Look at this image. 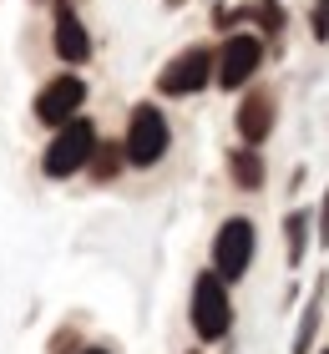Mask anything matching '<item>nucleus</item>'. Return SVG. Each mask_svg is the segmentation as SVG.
I'll list each match as a JSON object with an SVG mask.
<instances>
[{
    "label": "nucleus",
    "mask_w": 329,
    "mask_h": 354,
    "mask_svg": "<svg viewBox=\"0 0 329 354\" xmlns=\"http://www.w3.org/2000/svg\"><path fill=\"white\" fill-rule=\"evenodd\" d=\"M122 157L127 162H137V167H152L168 157L172 147V132H168V117H162L157 106H137L132 111V122H127V142H122Z\"/></svg>",
    "instance_id": "obj_1"
},
{
    "label": "nucleus",
    "mask_w": 329,
    "mask_h": 354,
    "mask_svg": "<svg viewBox=\"0 0 329 354\" xmlns=\"http://www.w3.org/2000/svg\"><path fill=\"white\" fill-rule=\"evenodd\" d=\"M228 324H233V304H228V288L218 273H203V279L193 283V329L197 339H223Z\"/></svg>",
    "instance_id": "obj_2"
},
{
    "label": "nucleus",
    "mask_w": 329,
    "mask_h": 354,
    "mask_svg": "<svg viewBox=\"0 0 329 354\" xmlns=\"http://www.w3.org/2000/svg\"><path fill=\"white\" fill-rule=\"evenodd\" d=\"M91 147H96V132H91V122H81V117H71V122H61V132H56V142L46 147V177H71V172H81L91 162Z\"/></svg>",
    "instance_id": "obj_3"
},
{
    "label": "nucleus",
    "mask_w": 329,
    "mask_h": 354,
    "mask_svg": "<svg viewBox=\"0 0 329 354\" xmlns=\"http://www.w3.org/2000/svg\"><path fill=\"white\" fill-rule=\"evenodd\" d=\"M249 263H254V223L228 218L213 238V268H218V279H243Z\"/></svg>",
    "instance_id": "obj_4"
},
{
    "label": "nucleus",
    "mask_w": 329,
    "mask_h": 354,
    "mask_svg": "<svg viewBox=\"0 0 329 354\" xmlns=\"http://www.w3.org/2000/svg\"><path fill=\"white\" fill-rule=\"evenodd\" d=\"M81 102H87V82H81V76H56V82L41 86V96H36V117L46 127H61V122L76 117Z\"/></svg>",
    "instance_id": "obj_5"
},
{
    "label": "nucleus",
    "mask_w": 329,
    "mask_h": 354,
    "mask_svg": "<svg viewBox=\"0 0 329 354\" xmlns=\"http://www.w3.org/2000/svg\"><path fill=\"white\" fill-rule=\"evenodd\" d=\"M263 66V46H258V36H233L218 51V86H243V82H254V71Z\"/></svg>",
    "instance_id": "obj_6"
},
{
    "label": "nucleus",
    "mask_w": 329,
    "mask_h": 354,
    "mask_svg": "<svg viewBox=\"0 0 329 354\" xmlns=\"http://www.w3.org/2000/svg\"><path fill=\"white\" fill-rule=\"evenodd\" d=\"M208 76H213V56L203 51V46H193V51H183L168 71L157 76V86L168 96H193L197 86H208Z\"/></svg>",
    "instance_id": "obj_7"
},
{
    "label": "nucleus",
    "mask_w": 329,
    "mask_h": 354,
    "mask_svg": "<svg viewBox=\"0 0 329 354\" xmlns=\"http://www.w3.org/2000/svg\"><path fill=\"white\" fill-rule=\"evenodd\" d=\"M269 132H274V96L269 91H254L249 102L238 106V137L249 142V147H258Z\"/></svg>",
    "instance_id": "obj_8"
},
{
    "label": "nucleus",
    "mask_w": 329,
    "mask_h": 354,
    "mask_svg": "<svg viewBox=\"0 0 329 354\" xmlns=\"http://www.w3.org/2000/svg\"><path fill=\"white\" fill-rule=\"evenodd\" d=\"M56 56H61V61H71V66H76V61H87V56H91L87 26H81L71 10H61V15H56Z\"/></svg>",
    "instance_id": "obj_9"
},
{
    "label": "nucleus",
    "mask_w": 329,
    "mask_h": 354,
    "mask_svg": "<svg viewBox=\"0 0 329 354\" xmlns=\"http://www.w3.org/2000/svg\"><path fill=\"white\" fill-rule=\"evenodd\" d=\"M228 172H233V187H243V192H258L263 187V162H258L254 147H238L233 157H228Z\"/></svg>",
    "instance_id": "obj_10"
},
{
    "label": "nucleus",
    "mask_w": 329,
    "mask_h": 354,
    "mask_svg": "<svg viewBox=\"0 0 329 354\" xmlns=\"http://www.w3.org/2000/svg\"><path fill=\"white\" fill-rule=\"evenodd\" d=\"M304 228H309V213H289V263L304 259Z\"/></svg>",
    "instance_id": "obj_11"
},
{
    "label": "nucleus",
    "mask_w": 329,
    "mask_h": 354,
    "mask_svg": "<svg viewBox=\"0 0 329 354\" xmlns=\"http://www.w3.org/2000/svg\"><path fill=\"white\" fill-rule=\"evenodd\" d=\"M314 329H319V304H309V314H304V324H299V339H294V354H309Z\"/></svg>",
    "instance_id": "obj_12"
},
{
    "label": "nucleus",
    "mask_w": 329,
    "mask_h": 354,
    "mask_svg": "<svg viewBox=\"0 0 329 354\" xmlns=\"http://www.w3.org/2000/svg\"><path fill=\"white\" fill-rule=\"evenodd\" d=\"M91 157H96V162H91V167H96V177H102V183H107V177H112V172H117V167H122V152H117V147H102V152H96V147H91Z\"/></svg>",
    "instance_id": "obj_13"
},
{
    "label": "nucleus",
    "mask_w": 329,
    "mask_h": 354,
    "mask_svg": "<svg viewBox=\"0 0 329 354\" xmlns=\"http://www.w3.org/2000/svg\"><path fill=\"white\" fill-rule=\"evenodd\" d=\"M309 21H314V41H329V0H319V6L309 10Z\"/></svg>",
    "instance_id": "obj_14"
},
{
    "label": "nucleus",
    "mask_w": 329,
    "mask_h": 354,
    "mask_svg": "<svg viewBox=\"0 0 329 354\" xmlns=\"http://www.w3.org/2000/svg\"><path fill=\"white\" fill-rule=\"evenodd\" d=\"M319 238L329 243V198H324V213H319Z\"/></svg>",
    "instance_id": "obj_15"
},
{
    "label": "nucleus",
    "mask_w": 329,
    "mask_h": 354,
    "mask_svg": "<svg viewBox=\"0 0 329 354\" xmlns=\"http://www.w3.org/2000/svg\"><path fill=\"white\" fill-rule=\"evenodd\" d=\"M87 354H107V349H87Z\"/></svg>",
    "instance_id": "obj_16"
},
{
    "label": "nucleus",
    "mask_w": 329,
    "mask_h": 354,
    "mask_svg": "<svg viewBox=\"0 0 329 354\" xmlns=\"http://www.w3.org/2000/svg\"><path fill=\"white\" fill-rule=\"evenodd\" d=\"M324 354H329V349H324Z\"/></svg>",
    "instance_id": "obj_17"
}]
</instances>
